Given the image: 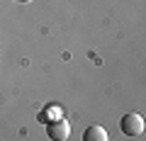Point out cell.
Listing matches in <instances>:
<instances>
[{"instance_id": "cell-2", "label": "cell", "mask_w": 146, "mask_h": 141, "mask_svg": "<svg viewBox=\"0 0 146 141\" xmlns=\"http://www.w3.org/2000/svg\"><path fill=\"white\" fill-rule=\"evenodd\" d=\"M46 134H49L51 141H66L68 136H71V126H68L66 119H54V122H49Z\"/></svg>"}, {"instance_id": "cell-3", "label": "cell", "mask_w": 146, "mask_h": 141, "mask_svg": "<svg viewBox=\"0 0 146 141\" xmlns=\"http://www.w3.org/2000/svg\"><path fill=\"white\" fill-rule=\"evenodd\" d=\"M83 141H110V136H107V131H105L100 124H93V126L85 129Z\"/></svg>"}, {"instance_id": "cell-4", "label": "cell", "mask_w": 146, "mask_h": 141, "mask_svg": "<svg viewBox=\"0 0 146 141\" xmlns=\"http://www.w3.org/2000/svg\"><path fill=\"white\" fill-rule=\"evenodd\" d=\"M58 115H61V107L51 105L46 112H42V115H39V122H51V119H58Z\"/></svg>"}, {"instance_id": "cell-1", "label": "cell", "mask_w": 146, "mask_h": 141, "mask_svg": "<svg viewBox=\"0 0 146 141\" xmlns=\"http://www.w3.org/2000/svg\"><path fill=\"white\" fill-rule=\"evenodd\" d=\"M144 117L141 115H134V112H129V115H124L122 117V122H119V129L124 131L127 136H141L144 134Z\"/></svg>"}]
</instances>
